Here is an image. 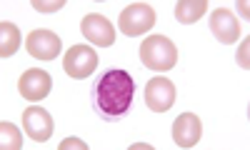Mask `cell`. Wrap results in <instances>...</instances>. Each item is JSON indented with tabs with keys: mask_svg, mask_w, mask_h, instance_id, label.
I'll return each instance as SVG.
<instances>
[{
	"mask_svg": "<svg viewBox=\"0 0 250 150\" xmlns=\"http://www.w3.org/2000/svg\"><path fill=\"white\" fill-rule=\"evenodd\" d=\"M135 95V80L123 68H108L103 75L93 80L90 100L93 110L105 123H120L133 108Z\"/></svg>",
	"mask_w": 250,
	"mask_h": 150,
	"instance_id": "1",
	"label": "cell"
},
{
	"mask_svg": "<svg viewBox=\"0 0 250 150\" xmlns=\"http://www.w3.org/2000/svg\"><path fill=\"white\" fill-rule=\"evenodd\" d=\"M140 63L148 70L168 73L178 63V48L168 35H148L140 45Z\"/></svg>",
	"mask_w": 250,
	"mask_h": 150,
	"instance_id": "2",
	"label": "cell"
},
{
	"mask_svg": "<svg viewBox=\"0 0 250 150\" xmlns=\"http://www.w3.org/2000/svg\"><path fill=\"white\" fill-rule=\"evenodd\" d=\"M153 25H155V10L148 3H133L118 15V28L130 38L145 35Z\"/></svg>",
	"mask_w": 250,
	"mask_h": 150,
	"instance_id": "3",
	"label": "cell"
},
{
	"mask_svg": "<svg viewBox=\"0 0 250 150\" xmlns=\"http://www.w3.org/2000/svg\"><path fill=\"white\" fill-rule=\"evenodd\" d=\"M98 68V53L88 45H73L62 58V70L73 80H85Z\"/></svg>",
	"mask_w": 250,
	"mask_h": 150,
	"instance_id": "4",
	"label": "cell"
},
{
	"mask_svg": "<svg viewBox=\"0 0 250 150\" xmlns=\"http://www.w3.org/2000/svg\"><path fill=\"white\" fill-rule=\"evenodd\" d=\"M173 103H175V85L168 78L155 75L145 83V105H148L153 113L170 110Z\"/></svg>",
	"mask_w": 250,
	"mask_h": 150,
	"instance_id": "5",
	"label": "cell"
},
{
	"mask_svg": "<svg viewBox=\"0 0 250 150\" xmlns=\"http://www.w3.org/2000/svg\"><path fill=\"white\" fill-rule=\"evenodd\" d=\"M50 90H53V78H50L48 70L30 68L18 80V93L23 95L25 100H30V103H38V100L48 98Z\"/></svg>",
	"mask_w": 250,
	"mask_h": 150,
	"instance_id": "6",
	"label": "cell"
},
{
	"mask_svg": "<svg viewBox=\"0 0 250 150\" xmlns=\"http://www.w3.org/2000/svg\"><path fill=\"white\" fill-rule=\"evenodd\" d=\"M80 33L85 35L93 45L98 48H108L115 43V28L113 23L105 18V15H100V13H90L83 18V23H80Z\"/></svg>",
	"mask_w": 250,
	"mask_h": 150,
	"instance_id": "7",
	"label": "cell"
},
{
	"mask_svg": "<svg viewBox=\"0 0 250 150\" xmlns=\"http://www.w3.org/2000/svg\"><path fill=\"white\" fill-rule=\"evenodd\" d=\"M23 128H25V135H30L35 143H48L50 135H53V115L40 108V105H30V108H25L23 113Z\"/></svg>",
	"mask_w": 250,
	"mask_h": 150,
	"instance_id": "8",
	"label": "cell"
},
{
	"mask_svg": "<svg viewBox=\"0 0 250 150\" xmlns=\"http://www.w3.org/2000/svg\"><path fill=\"white\" fill-rule=\"evenodd\" d=\"M25 48H28V53H30L33 58H38V60H53V58L60 55L62 43H60V38H58L53 30L38 28V30H33V33L25 38Z\"/></svg>",
	"mask_w": 250,
	"mask_h": 150,
	"instance_id": "9",
	"label": "cell"
},
{
	"mask_svg": "<svg viewBox=\"0 0 250 150\" xmlns=\"http://www.w3.org/2000/svg\"><path fill=\"white\" fill-rule=\"evenodd\" d=\"M203 135V123L195 113H183L173 120V140L178 148H195Z\"/></svg>",
	"mask_w": 250,
	"mask_h": 150,
	"instance_id": "10",
	"label": "cell"
},
{
	"mask_svg": "<svg viewBox=\"0 0 250 150\" xmlns=\"http://www.w3.org/2000/svg\"><path fill=\"white\" fill-rule=\"evenodd\" d=\"M210 33L215 35L218 43H223V45H230V43H235L240 38V25H238V18L225 10V8H218L213 15H210Z\"/></svg>",
	"mask_w": 250,
	"mask_h": 150,
	"instance_id": "11",
	"label": "cell"
},
{
	"mask_svg": "<svg viewBox=\"0 0 250 150\" xmlns=\"http://www.w3.org/2000/svg\"><path fill=\"white\" fill-rule=\"evenodd\" d=\"M205 10H208L205 0H180V3H175V20L183 25H193L205 15Z\"/></svg>",
	"mask_w": 250,
	"mask_h": 150,
	"instance_id": "12",
	"label": "cell"
},
{
	"mask_svg": "<svg viewBox=\"0 0 250 150\" xmlns=\"http://www.w3.org/2000/svg\"><path fill=\"white\" fill-rule=\"evenodd\" d=\"M20 43H23V38H20V30L15 23H0V58H10L18 53Z\"/></svg>",
	"mask_w": 250,
	"mask_h": 150,
	"instance_id": "13",
	"label": "cell"
},
{
	"mask_svg": "<svg viewBox=\"0 0 250 150\" xmlns=\"http://www.w3.org/2000/svg\"><path fill=\"white\" fill-rule=\"evenodd\" d=\"M0 135H3V140H0L3 150H18V148H23V135H20L18 125L0 123Z\"/></svg>",
	"mask_w": 250,
	"mask_h": 150,
	"instance_id": "14",
	"label": "cell"
},
{
	"mask_svg": "<svg viewBox=\"0 0 250 150\" xmlns=\"http://www.w3.org/2000/svg\"><path fill=\"white\" fill-rule=\"evenodd\" d=\"M62 5H65L62 0H55V3H40V0H35V3H33V8L38 13H53V10H60Z\"/></svg>",
	"mask_w": 250,
	"mask_h": 150,
	"instance_id": "15",
	"label": "cell"
},
{
	"mask_svg": "<svg viewBox=\"0 0 250 150\" xmlns=\"http://www.w3.org/2000/svg\"><path fill=\"white\" fill-rule=\"evenodd\" d=\"M58 148H60V150H70V148H75V150H88V143H83V140H78V138H68V140H62Z\"/></svg>",
	"mask_w": 250,
	"mask_h": 150,
	"instance_id": "16",
	"label": "cell"
},
{
	"mask_svg": "<svg viewBox=\"0 0 250 150\" xmlns=\"http://www.w3.org/2000/svg\"><path fill=\"white\" fill-rule=\"evenodd\" d=\"M238 65L240 68H250V63H248V38H245V43H243V45L238 48Z\"/></svg>",
	"mask_w": 250,
	"mask_h": 150,
	"instance_id": "17",
	"label": "cell"
},
{
	"mask_svg": "<svg viewBox=\"0 0 250 150\" xmlns=\"http://www.w3.org/2000/svg\"><path fill=\"white\" fill-rule=\"evenodd\" d=\"M238 10L245 15V20H248V3H238Z\"/></svg>",
	"mask_w": 250,
	"mask_h": 150,
	"instance_id": "18",
	"label": "cell"
}]
</instances>
